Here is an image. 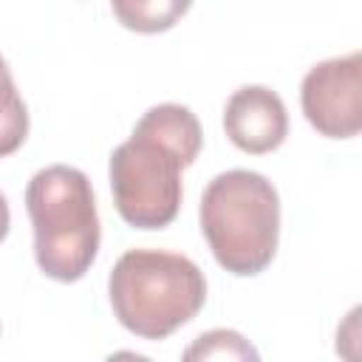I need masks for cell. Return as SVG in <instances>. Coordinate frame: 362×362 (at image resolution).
I'll return each instance as SVG.
<instances>
[{
	"mask_svg": "<svg viewBox=\"0 0 362 362\" xmlns=\"http://www.w3.org/2000/svg\"><path fill=\"white\" fill-rule=\"evenodd\" d=\"M201 144V124L187 105H153L110 153V192L122 221L136 229L173 223L181 206V170L198 158Z\"/></svg>",
	"mask_w": 362,
	"mask_h": 362,
	"instance_id": "6da1fadb",
	"label": "cell"
},
{
	"mask_svg": "<svg viewBox=\"0 0 362 362\" xmlns=\"http://www.w3.org/2000/svg\"><path fill=\"white\" fill-rule=\"evenodd\" d=\"M116 320L136 337L164 339L206 303V277L184 255L164 249L124 252L107 277Z\"/></svg>",
	"mask_w": 362,
	"mask_h": 362,
	"instance_id": "7a4b0ae2",
	"label": "cell"
},
{
	"mask_svg": "<svg viewBox=\"0 0 362 362\" xmlns=\"http://www.w3.org/2000/svg\"><path fill=\"white\" fill-rule=\"evenodd\" d=\"M25 209L34 229V257L42 274L59 283L85 277L102 238L88 175L68 164L37 170L25 187Z\"/></svg>",
	"mask_w": 362,
	"mask_h": 362,
	"instance_id": "3957f363",
	"label": "cell"
},
{
	"mask_svg": "<svg viewBox=\"0 0 362 362\" xmlns=\"http://www.w3.org/2000/svg\"><path fill=\"white\" fill-rule=\"evenodd\" d=\"M201 232L215 260L238 274H260L280 238V198L274 184L255 170L218 173L201 195Z\"/></svg>",
	"mask_w": 362,
	"mask_h": 362,
	"instance_id": "277c9868",
	"label": "cell"
},
{
	"mask_svg": "<svg viewBox=\"0 0 362 362\" xmlns=\"http://www.w3.org/2000/svg\"><path fill=\"white\" fill-rule=\"evenodd\" d=\"M308 124L328 139H351L362 130V54L317 62L300 85Z\"/></svg>",
	"mask_w": 362,
	"mask_h": 362,
	"instance_id": "5b68a950",
	"label": "cell"
},
{
	"mask_svg": "<svg viewBox=\"0 0 362 362\" xmlns=\"http://www.w3.org/2000/svg\"><path fill=\"white\" fill-rule=\"evenodd\" d=\"M223 130L229 141L252 156L277 150L288 133V113L283 99L266 85L238 88L223 107Z\"/></svg>",
	"mask_w": 362,
	"mask_h": 362,
	"instance_id": "8992f818",
	"label": "cell"
},
{
	"mask_svg": "<svg viewBox=\"0 0 362 362\" xmlns=\"http://www.w3.org/2000/svg\"><path fill=\"white\" fill-rule=\"evenodd\" d=\"M181 362H260V354L240 331L212 328L184 348Z\"/></svg>",
	"mask_w": 362,
	"mask_h": 362,
	"instance_id": "52a82bcc",
	"label": "cell"
},
{
	"mask_svg": "<svg viewBox=\"0 0 362 362\" xmlns=\"http://www.w3.org/2000/svg\"><path fill=\"white\" fill-rule=\"evenodd\" d=\"M110 8L124 28L153 34L175 25V20L189 11V3L187 0H113Z\"/></svg>",
	"mask_w": 362,
	"mask_h": 362,
	"instance_id": "ba28073f",
	"label": "cell"
},
{
	"mask_svg": "<svg viewBox=\"0 0 362 362\" xmlns=\"http://www.w3.org/2000/svg\"><path fill=\"white\" fill-rule=\"evenodd\" d=\"M28 136V110L14 85V76L0 57V158L11 156Z\"/></svg>",
	"mask_w": 362,
	"mask_h": 362,
	"instance_id": "9c48e42d",
	"label": "cell"
},
{
	"mask_svg": "<svg viewBox=\"0 0 362 362\" xmlns=\"http://www.w3.org/2000/svg\"><path fill=\"white\" fill-rule=\"evenodd\" d=\"M105 362H153V359L144 356V354H136V351H116V354H110Z\"/></svg>",
	"mask_w": 362,
	"mask_h": 362,
	"instance_id": "30bf717a",
	"label": "cell"
},
{
	"mask_svg": "<svg viewBox=\"0 0 362 362\" xmlns=\"http://www.w3.org/2000/svg\"><path fill=\"white\" fill-rule=\"evenodd\" d=\"M8 226H11V212H8V201H6V195L0 192V243H3L6 235H8Z\"/></svg>",
	"mask_w": 362,
	"mask_h": 362,
	"instance_id": "8fae6325",
	"label": "cell"
}]
</instances>
